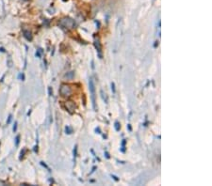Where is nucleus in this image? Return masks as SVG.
<instances>
[{
  "label": "nucleus",
  "instance_id": "obj_1",
  "mask_svg": "<svg viewBox=\"0 0 212 186\" xmlns=\"http://www.w3.org/2000/svg\"><path fill=\"white\" fill-rule=\"evenodd\" d=\"M59 26L63 28V29H67V30H70V29H73L75 26V23L73 19H71L69 17H65V18H62L60 22H59Z\"/></svg>",
  "mask_w": 212,
  "mask_h": 186
},
{
  "label": "nucleus",
  "instance_id": "obj_2",
  "mask_svg": "<svg viewBox=\"0 0 212 186\" xmlns=\"http://www.w3.org/2000/svg\"><path fill=\"white\" fill-rule=\"evenodd\" d=\"M60 93L62 97H69L72 94V88H71L70 86L66 84H62L60 88Z\"/></svg>",
  "mask_w": 212,
  "mask_h": 186
},
{
  "label": "nucleus",
  "instance_id": "obj_3",
  "mask_svg": "<svg viewBox=\"0 0 212 186\" xmlns=\"http://www.w3.org/2000/svg\"><path fill=\"white\" fill-rule=\"evenodd\" d=\"M89 87H90V91H91V100H93V105H94V109L97 110V107H96V104H95V88H94V84L93 79H90L89 81Z\"/></svg>",
  "mask_w": 212,
  "mask_h": 186
},
{
  "label": "nucleus",
  "instance_id": "obj_4",
  "mask_svg": "<svg viewBox=\"0 0 212 186\" xmlns=\"http://www.w3.org/2000/svg\"><path fill=\"white\" fill-rule=\"evenodd\" d=\"M94 46H95V49L97 50V52H98L99 58H102V46H101V44H100V41H99L98 39H95V40H94Z\"/></svg>",
  "mask_w": 212,
  "mask_h": 186
},
{
  "label": "nucleus",
  "instance_id": "obj_5",
  "mask_svg": "<svg viewBox=\"0 0 212 186\" xmlns=\"http://www.w3.org/2000/svg\"><path fill=\"white\" fill-rule=\"evenodd\" d=\"M65 106H66V109L70 114H73L75 109V105L73 102H66L65 103Z\"/></svg>",
  "mask_w": 212,
  "mask_h": 186
},
{
  "label": "nucleus",
  "instance_id": "obj_6",
  "mask_svg": "<svg viewBox=\"0 0 212 186\" xmlns=\"http://www.w3.org/2000/svg\"><path fill=\"white\" fill-rule=\"evenodd\" d=\"M24 36H25V38L28 40H30L32 39V36H31V32L29 30H24Z\"/></svg>",
  "mask_w": 212,
  "mask_h": 186
},
{
  "label": "nucleus",
  "instance_id": "obj_7",
  "mask_svg": "<svg viewBox=\"0 0 212 186\" xmlns=\"http://www.w3.org/2000/svg\"><path fill=\"white\" fill-rule=\"evenodd\" d=\"M74 77H75V73H74V71H70V73H67L65 74V78H67V79H69V80H72Z\"/></svg>",
  "mask_w": 212,
  "mask_h": 186
},
{
  "label": "nucleus",
  "instance_id": "obj_8",
  "mask_svg": "<svg viewBox=\"0 0 212 186\" xmlns=\"http://www.w3.org/2000/svg\"><path fill=\"white\" fill-rule=\"evenodd\" d=\"M65 132H66L67 134H71L73 133V130H72V128H71V127L67 126V127H65Z\"/></svg>",
  "mask_w": 212,
  "mask_h": 186
},
{
  "label": "nucleus",
  "instance_id": "obj_9",
  "mask_svg": "<svg viewBox=\"0 0 212 186\" xmlns=\"http://www.w3.org/2000/svg\"><path fill=\"white\" fill-rule=\"evenodd\" d=\"M114 126H115V130H116L117 132H119L120 129H121V125H120V123L118 122V121H116L115 124H114Z\"/></svg>",
  "mask_w": 212,
  "mask_h": 186
},
{
  "label": "nucleus",
  "instance_id": "obj_10",
  "mask_svg": "<svg viewBox=\"0 0 212 186\" xmlns=\"http://www.w3.org/2000/svg\"><path fill=\"white\" fill-rule=\"evenodd\" d=\"M125 142H126V140L125 139H124L123 141H122V152H125Z\"/></svg>",
  "mask_w": 212,
  "mask_h": 186
},
{
  "label": "nucleus",
  "instance_id": "obj_11",
  "mask_svg": "<svg viewBox=\"0 0 212 186\" xmlns=\"http://www.w3.org/2000/svg\"><path fill=\"white\" fill-rule=\"evenodd\" d=\"M101 94H102V98H103V100H104V101L106 102V104H108V99H107V97L105 96L106 94H104L103 90H101Z\"/></svg>",
  "mask_w": 212,
  "mask_h": 186
},
{
  "label": "nucleus",
  "instance_id": "obj_12",
  "mask_svg": "<svg viewBox=\"0 0 212 186\" xmlns=\"http://www.w3.org/2000/svg\"><path fill=\"white\" fill-rule=\"evenodd\" d=\"M111 89H112V92L113 93H115V85H114V83H111Z\"/></svg>",
  "mask_w": 212,
  "mask_h": 186
},
{
  "label": "nucleus",
  "instance_id": "obj_13",
  "mask_svg": "<svg viewBox=\"0 0 212 186\" xmlns=\"http://www.w3.org/2000/svg\"><path fill=\"white\" fill-rule=\"evenodd\" d=\"M111 177H112L113 178H114V180H115V181H119V178H118L117 177H115V176H112V175H111Z\"/></svg>",
  "mask_w": 212,
  "mask_h": 186
},
{
  "label": "nucleus",
  "instance_id": "obj_14",
  "mask_svg": "<svg viewBox=\"0 0 212 186\" xmlns=\"http://www.w3.org/2000/svg\"><path fill=\"white\" fill-rule=\"evenodd\" d=\"M105 155H106V157H107L108 159L109 158V153H108V152H105Z\"/></svg>",
  "mask_w": 212,
  "mask_h": 186
},
{
  "label": "nucleus",
  "instance_id": "obj_15",
  "mask_svg": "<svg viewBox=\"0 0 212 186\" xmlns=\"http://www.w3.org/2000/svg\"><path fill=\"white\" fill-rule=\"evenodd\" d=\"M49 94H50V96L52 95V89H51V88H49Z\"/></svg>",
  "mask_w": 212,
  "mask_h": 186
},
{
  "label": "nucleus",
  "instance_id": "obj_16",
  "mask_svg": "<svg viewBox=\"0 0 212 186\" xmlns=\"http://www.w3.org/2000/svg\"><path fill=\"white\" fill-rule=\"evenodd\" d=\"M18 143H19V136L16 137V145H18Z\"/></svg>",
  "mask_w": 212,
  "mask_h": 186
},
{
  "label": "nucleus",
  "instance_id": "obj_17",
  "mask_svg": "<svg viewBox=\"0 0 212 186\" xmlns=\"http://www.w3.org/2000/svg\"><path fill=\"white\" fill-rule=\"evenodd\" d=\"M6 183L4 182H2V181H0V185H5Z\"/></svg>",
  "mask_w": 212,
  "mask_h": 186
},
{
  "label": "nucleus",
  "instance_id": "obj_18",
  "mask_svg": "<svg viewBox=\"0 0 212 186\" xmlns=\"http://www.w3.org/2000/svg\"><path fill=\"white\" fill-rule=\"evenodd\" d=\"M95 131H96V132H98V134H101V133H100V129H99V128H97Z\"/></svg>",
  "mask_w": 212,
  "mask_h": 186
},
{
  "label": "nucleus",
  "instance_id": "obj_19",
  "mask_svg": "<svg viewBox=\"0 0 212 186\" xmlns=\"http://www.w3.org/2000/svg\"><path fill=\"white\" fill-rule=\"evenodd\" d=\"M128 129H129V131H131V126L129 124H128Z\"/></svg>",
  "mask_w": 212,
  "mask_h": 186
},
{
  "label": "nucleus",
  "instance_id": "obj_20",
  "mask_svg": "<svg viewBox=\"0 0 212 186\" xmlns=\"http://www.w3.org/2000/svg\"><path fill=\"white\" fill-rule=\"evenodd\" d=\"M63 1H64V2H66V1H68V0H63Z\"/></svg>",
  "mask_w": 212,
  "mask_h": 186
}]
</instances>
